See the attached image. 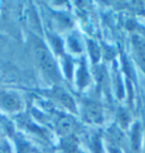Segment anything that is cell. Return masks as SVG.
Returning a JSON list of instances; mask_svg holds the SVG:
<instances>
[{
	"mask_svg": "<svg viewBox=\"0 0 145 153\" xmlns=\"http://www.w3.org/2000/svg\"><path fill=\"white\" fill-rule=\"evenodd\" d=\"M33 55L35 57V60L39 64V66L42 68L43 73L47 76L50 77L54 82L59 81L60 74L54 57L51 56L48 48L39 39L33 41Z\"/></svg>",
	"mask_w": 145,
	"mask_h": 153,
	"instance_id": "1",
	"label": "cell"
},
{
	"mask_svg": "<svg viewBox=\"0 0 145 153\" xmlns=\"http://www.w3.org/2000/svg\"><path fill=\"white\" fill-rule=\"evenodd\" d=\"M84 114H85L86 119H88L92 123H101L103 119L102 109L95 102H88V103H86Z\"/></svg>",
	"mask_w": 145,
	"mask_h": 153,
	"instance_id": "2",
	"label": "cell"
},
{
	"mask_svg": "<svg viewBox=\"0 0 145 153\" xmlns=\"http://www.w3.org/2000/svg\"><path fill=\"white\" fill-rule=\"evenodd\" d=\"M1 104L5 107L6 109L10 110V111H17V110L21 109V101L19 99L17 98L16 95L14 94H9V93H6L1 95Z\"/></svg>",
	"mask_w": 145,
	"mask_h": 153,
	"instance_id": "3",
	"label": "cell"
},
{
	"mask_svg": "<svg viewBox=\"0 0 145 153\" xmlns=\"http://www.w3.org/2000/svg\"><path fill=\"white\" fill-rule=\"evenodd\" d=\"M54 94L56 95L57 100H58L62 105H65L66 108H68V109L71 110V111H75L76 110L75 103H74L73 99L70 98L69 94L67 92H65L64 90H56L54 92Z\"/></svg>",
	"mask_w": 145,
	"mask_h": 153,
	"instance_id": "4",
	"label": "cell"
},
{
	"mask_svg": "<svg viewBox=\"0 0 145 153\" xmlns=\"http://www.w3.org/2000/svg\"><path fill=\"white\" fill-rule=\"evenodd\" d=\"M134 47L141 68H143V71H145V41L141 38H136L134 40Z\"/></svg>",
	"mask_w": 145,
	"mask_h": 153,
	"instance_id": "5",
	"label": "cell"
},
{
	"mask_svg": "<svg viewBox=\"0 0 145 153\" xmlns=\"http://www.w3.org/2000/svg\"><path fill=\"white\" fill-rule=\"evenodd\" d=\"M75 123L69 117H64L61 118L58 123V131L61 135H69V133L73 131Z\"/></svg>",
	"mask_w": 145,
	"mask_h": 153,
	"instance_id": "6",
	"label": "cell"
},
{
	"mask_svg": "<svg viewBox=\"0 0 145 153\" xmlns=\"http://www.w3.org/2000/svg\"><path fill=\"white\" fill-rule=\"evenodd\" d=\"M144 153H145V146H144Z\"/></svg>",
	"mask_w": 145,
	"mask_h": 153,
	"instance_id": "7",
	"label": "cell"
}]
</instances>
